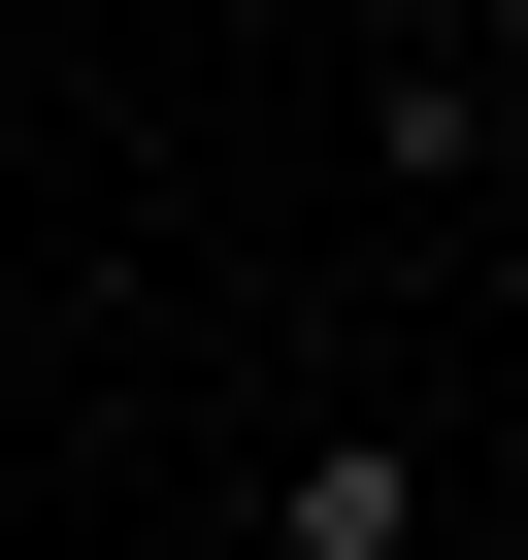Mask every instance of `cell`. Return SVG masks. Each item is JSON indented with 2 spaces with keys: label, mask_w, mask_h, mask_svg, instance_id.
<instances>
[{
  "label": "cell",
  "mask_w": 528,
  "mask_h": 560,
  "mask_svg": "<svg viewBox=\"0 0 528 560\" xmlns=\"http://www.w3.org/2000/svg\"><path fill=\"white\" fill-rule=\"evenodd\" d=\"M264 560H429V429H298L264 462Z\"/></svg>",
  "instance_id": "6da1fadb"
},
{
  "label": "cell",
  "mask_w": 528,
  "mask_h": 560,
  "mask_svg": "<svg viewBox=\"0 0 528 560\" xmlns=\"http://www.w3.org/2000/svg\"><path fill=\"white\" fill-rule=\"evenodd\" d=\"M364 34H397V67H462V0H364Z\"/></svg>",
  "instance_id": "7a4b0ae2"
},
{
  "label": "cell",
  "mask_w": 528,
  "mask_h": 560,
  "mask_svg": "<svg viewBox=\"0 0 528 560\" xmlns=\"http://www.w3.org/2000/svg\"><path fill=\"white\" fill-rule=\"evenodd\" d=\"M462 34H495V100H528V0H462Z\"/></svg>",
  "instance_id": "3957f363"
}]
</instances>
